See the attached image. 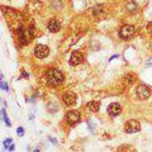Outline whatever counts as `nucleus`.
<instances>
[{"mask_svg": "<svg viewBox=\"0 0 152 152\" xmlns=\"http://www.w3.org/2000/svg\"><path fill=\"white\" fill-rule=\"evenodd\" d=\"M88 107H89V110H91V112H98L99 108H100V103H99V102H90V103L88 104Z\"/></svg>", "mask_w": 152, "mask_h": 152, "instance_id": "obj_12", "label": "nucleus"}, {"mask_svg": "<svg viewBox=\"0 0 152 152\" xmlns=\"http://www.w3.org/2000/svg\"><path fill=\"white\" fill-rule=\"evenodd\" d=\"M134 33V27L133 26H124L122 27V29L119 31V37L122 39H129Z\"/></svg>", "mask_w": 152, "mask_h": 152, "instance_id": "obj_3", "label": "nucleus"}, {"mask_svg": "<svg viewBox=\"0 0 152 152\" xmlns=\"http://www.w3.org/2000/svg\"><path fill=\"white\" fill-rule=\"evenodd\" d=\"M60 28H61V26H60V23L57 22V20H51L48 23V29L52 33H57V32L60 31Z\"/></svg>", "mask_w": 152, "mask_h": 152, "instance_id": "obj_10", "label": "nucleus"}, {"mask_svg": "<svg viewBox=\"0 0 152 152\" xmlns=\"http://www.w3.org/2000/svg\"><path fill=\"white\" fill-rule=\"evenodd\" d=\"M46 77H47V83H48L50 86L52 88H57L58 85L64 81V75L60 70L57 69H51L47 71L46 74Z\"/></svg>", "mask_w": 152, "mask_h": 152, "instance_id": "obj_1", "label": "nucleus"}, {"mask_svg": "<svg viewBox=\"0 0 152 152\" xmlns=\"http://www.w3.org/2000/svg\"><path fill=\"white\" fill-rule=\"evenodd\" d=\"M62 99H64L66 105H74V104L76 103V96H75V94H72V93H66L62 96Z\"/></svg>", "mask_w": 152, "mask_h": 152, "instance_id": "obj_9", "label": "nucleus"}, {"mask_svg": "<svg viewBox=\"0 0 152 152\" xmlns=\"http://www.w3.org/2000/svg\"><path fill=\"white\" fill-rule=\"evenodd\" d=\"M126 8L128 9L129 12H136V9H137V4L134 3V1H127L126 3Z\"/></svg>", "mask_w": 152, "mask_h": 152, "instance_id": "obj_13", "label": "nucleus"}, {"mask_svg": "<svg viewBox=\"0 0 152 152\" xmlns=\"http://www.w3.org/2000/svg\"><path fill=\"white\" fill-rule=\"evenodd\" d=\"M29 38H31V36H29V32H24V33H22L20 34V37H19V42H20V45H27L28 43V41H29Z\"/></svg>", "mask_w": 152, "mask_h": 152, "instance_id": "obj_11", "label": "nucleus"}, {"mask_svg": "<svg viewBox=\"0 0 152 152\" xmlns=\"http://www.w3.org/2000/svg\"><path fill=\"white\" fill-rule=\"evenodd\" d=\"M81 62H83V55L80 53V52H72L71 58H70V65L76 66V65H79Z\"/></svg>", "mask_w": 152, "mask_h": 152, "instance_id": "obj_8", "label": "nucleus"}, {"mask_svg": "<svg viewBox=\"0 0 152 152\" xmlns=\"http://www.w3.org/2000/svg\"><path fill=\"white\" fill-rule=\"evenodd\" d=\"M141 129V124L137 121H128L124 124V131L127 133H136Z\"/></svg>", "mask_w": 152, "mask_h": 152, "instance_id": "obj_4", "label": "nucleus"}, {"mask_svg": "<svg viewBox=\"0 0 152 152\" xmlns=\"http://www.w3.org/2000/svg\"><path fill=\"white\" fill-rule=\"evenodd\" d=\"M66 119H67V123L69 124H76V123H79L80 122V114L79 112H76V110H72V112H70L67 113V115H66Z\"/></svg>", "mask_w": 152, "mask_h": 152, "instance_id": "obj_7", "label": "nucleus"}, {"mask_svg": "<svg viewBox=\"0 0 152 152\" xmlns=\"http://www.w3.org/2000/svg\"><path fill=\"white\" fill-rule=\"evenodd\" d=\"M122 112V107L119 105L118 103H112L108 107V114L110 117H117V115H119Z\"/></svg>", "mask_w": 152, "mask_h": 152, "instance_id": "obj_6", "label": "nucleus"}, {"mask_svg": "<svg viewBox=\"0 0 152 152\" xmlns=\"http://www.w3.org/2000/svg\"><path fill=\"white\" fill-rule=\"evenodd\" d=\"M48 53H50V50L45 45H38L34 48V55L38 58H45V57L48 56Z\"/></svg>", "mask_w": 152, "mask_h": 152, "instance_id": "obj_5", "label": "nucleus"}, {"mask_svg": "<svg viewBox=\"0 0 152 152\" xmlns=\"http://www.w3.org/2000/svg\"><path fill=\"white\" fill-rule=\"evenodd\" d=\"M137 96L142 100H146V99H148L151 96V90L148 86H146V85H140L138 88H137Z\"/></svg>", "mask_w": 152, "mask_h": 152, "instance_id": "obj_2", "label": "nucleus"}, {"mask_svg": "<svg viewBox=\"0 0 152 152\" xmlns=\"http://www.w3.org/2000/svg\"><path fill=\"white\" fill-rule=\"evenodd\" d=\"M1 114H3V119L7 122V124H8V126H10V122L8 121V117H7V114H5V110H3V112H1Z\"/></svg>", "mask_w": 152, "mask_h": 152, "instance_id": "obj_14", "label": "nucleus"}, {"mask_svg": "<svg viewBox=\"0 0 152 152\" xmlns=\"http://www.w3.org/2000/svg\"><path fill=\"white\" fill-rule=\"evenodd\" d=\"M17 133L19 136H23L24 134V131H23V128H18V131H17Z\"/></svg>", "mask_w": 152, "mask_h": 152, "instance_id": "obj_15", "label": "nucleus"}, {"mask_svg": "<svg viewBox=\"0 0 152 152\" xmlns=\"http://www.w3.org/2000/svg\"><path fill=\"white\" fill-rule=\"evenodd\" d=\"M1 88H3V90H8V86H7V83H5V81H4V80H3V81H1Z\"/></svg>", "mask_w": 152, "mask_h": 152, "instance_id": "obj_16", "label": "nucleus"}, {"mask_svg": "<svg viewBox=\"0 0 152 152\" xmlns=\"http://www.w3.org/2000/svg\"><path fill=\"white\" fill-rule=\"evenodd\" d=\"M150 32H152V23L150 24Z\"/></svg>", "mask_w": 152, "mask_h": 152, "instance_id": "obj_18", "label": "nucleus"}, {"mask_svg": "<svg viewBox=\"0 0 152 152\" xmlns=\"http://www.w3.org/2000/svg\"><path fill=\"white\" fill-rule=\"evenodd\" d=\"M10 142H12V141H10V140H7V141H5V142H4V146H8V145H9V143H10Z\"/></svg>", "mask_w": 152, "mask_h": 152, "instance_id": "obj_17", "label": "nucleus"}]
</instances>
